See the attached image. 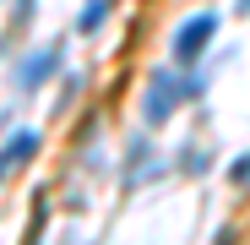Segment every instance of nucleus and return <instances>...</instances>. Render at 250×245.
Wrapping results in <instances>:
<instances>
[{"label": "nucleus", "instance_id": "1", "mask_svg": "<svg viewBox=\"0 0 250 245\" xmlns=\"http://www.w3.org/2000/svg\"><path fill=\"white\" fill-rule=\"evenodd\" d=\"M207 93V82L201 76H174V71H152L147 82V98H142V114H147V126H163L185 98H201Z\"/></svg>", "mask_w": 250, "mask_h": 245}, {"label": "nucleus", "instance_id": "2", "mask_svg": "<svg viewBox=\"0 0 250 245\" xmlns=\"http://www.w3.org/2000/svg\"><path fill=\"white\" fill-rule=\"evenodd\" d=\"M212 33H218V11H196V17H185L180 33H174V60H180V66H196V60L207 55V44H212Z\"/></svg>", "mask_w": 250, "mask_h": 245}, {"label": "nucleus", "instance_id": "3", "mask_svg": "<svg viewBox=\"0 0 250 245\" xmlns=\"http://www.w3.org/2000/svg\"><path fill=\"white\" fill-rule=\"evenodd\" d=\"M55 66H60V49H55V44H49V49H38V55H27V60L17 66V93H33V88H44Z\"/></svg>", "mask_w": 250, "mask_h": 245}, {"label": "nucleus", "instance_id": "4", "mask_svg": "<svg viewBox=\"0 0 250 245\" xmlns=\"http://www.w3.org/2000/svg\"><path fill=\"white\" fill-rule=\"evenodd\" d=\"M33 147H38V136H33V131H17L0 158H6V163H22V158H33Z\"/></svg>", "mask_w": 250, "mask_h": 245}, {"label": "nucleus", "instance_id": "5", "mask_svg": "<svg viewBox=\"0 0 250 245\" xmlns=\"http://www.w3.org/2000/svg\"><path fill=\"white\" fill-rule=\"evenodd\" d=\"M104 17H109V0H87V11H82V22H76V27H82V33H98V27H104Z\"/></svg>", "mask_w": 250, "mask_h": 245}, {"label": "nucleus", "instance_id": "6", "mask_svg": "<svg viewBox=\"0 0 250 245\" xmlns=\"http://www.w3.org/2000/svg\"><path fill=\"white\" fill-rule=\"evenodd\" d=\"M229 175H234L239 185H250V158H234V169H229Z\"/></svg>", "mask_w": 250, "mask_h": 245}, {"label": "nucleus", "instance_id": "7", "mask_svg": "<svg viewBox=\"0 0 250 245\" xmlns=\"http://www.w3.org/2000/svg\"><path fill=\"white\" fill-rule=\"evenodd\" d=\"M0 169H6V158H0Z\"/></svg>", "mask_w": 250, "mask_h": 245}]
</instances>
